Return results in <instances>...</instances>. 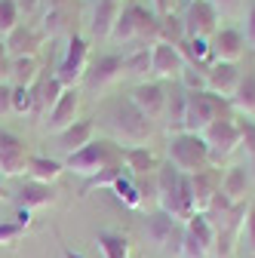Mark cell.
I'll use <instances>...</instances> for the list:
<instances>
[{
    "label": "cell",
    "mask_w": 255,
    "mask_h": 258,
    "mask_svg": "<svg viewBox=\"0 0 255 258\" xmlns=\"http://www.w3.org/2000/svg\"><path fill=\"white\" fill-rule=\"evenodd\" d=\"M0 200H13V194H10L7 184H4V175H0Z\"/></svg>",
    "instance_id": "51"
},
{
    "label": "cell",
    "mask_w": 255,
    "mask_h": 258,
    "mask_svg": "<svg viewBox=\"0 0 255 258\" xmlns=\"http://www.w3.org/2000/svg\"><path fill=\"white\" fill-rule=\"evenodd\" d=\"M228 102H231L234 111H240L246 117L255 114V74H243L240 77V86L234 89V95H231Z\"/></svg>",
    "instance_id": "31"
},
{
    "label": "cell",
    "mask_w": 255,
    "mask_h": 258,
    "mask_svg": "<svg viewBox=\"0 0 255 258\" xmlns=\"http://www.w3.org/2000/svg\"><path fill=\"white\" fill-rule=\"evenodd\" d=\"M160 40H163V43H172V46H178V43L184 40V22H181L175 13L160 16Z\"/></svg>",
    "instance_id": "36"
},
{
    "label": "cell",
    "mask_w": 255,
    "mask_h": 258,
    "mask_svg": "<svg viewBox=\"0 0 255 258\" xmlns=\"http://www.w3.org/2000/svg\"><path fill=\"white\" fill-rule=\"evenodd\" d=\"M157 206L160 212L187 221L194 215V184H190V175H181L169 160L157 169Z\"/></svg>",
    "instance_id": "1"
},
{
    "label": "cell",
    "mask_w": 255,
    "mask_h": 258,
    "mask_svg": "<svg viewBox=\"0 0 255 258\" xmlns=\"http://www.w3.org/2000/svg\"><path fill=\"white\" fill-rule=\"evenodd\" d=\"M19 25H22V16L16 10V0H0V37L13 34Z\"/></svg>",
    "instance_id": "38"
},
{
    "label": "cell",
    "mask_w": 255,
    "mask_h": 258,
    "mask_svg": "<svg viewBox=\"0 0 255 258\" xmlns=\"http://www.w3.org/2000/svg\"><path fill=\"white\" fill-rule=\"evenodd\" d=\"M25 231H28V224H22V221H0V246H16L22 237H25Z\"/></svg>",
    "instance_id": "42"
},
{
    "label": "cell",
    "mask_w": 255,
    "mask_h": 258,
    "mask_svg": "<svg viewBox=\"0 0 255 258\" xmlns=\"http://www.w3.org/2000/svg\"><path fill=\"white\" fill-rule=\"evenodd\" d=\"M243 37H246L249 46H255V4H252L249 13H246V34H243Z\"/></svg>",
    "instance_id": "46"
},
{
    "label": "cell",
    "mask_w": 255,
    "mask_h": 258,
    "mask_svg": "<svg viewBox=\"0 0 255 258\" xmlns=\"http://www.w3.org/2000/svg\"><path fill=\"white\" fill-rule=\"evenodd\" d=\"M154 4V13L157 16H169L172 13V0H151Z\"/></svg>",
    "instance_id": "48"
},
{
    "label": "cell",
    "mask_w": 255,
    "mask_h": 258,
    "mask_svg": "<svg viewBox=\"0 0 255 258\" xmlns=\"http://www.w3.org/2000/svg\"><path fill=\"white\" fill-rule=\"evenodd\" d=\"M187 4H190V0H187Z\"/></svg>",
    "instance_id": "53"
},
{
    "label": "cell",
    "mask_w": 255,
    "mask_h": 258,
    "mask_svg": "<svg viewBox=\"0 0 255 258\" xmlns=\"http://www.w3.org/2000/svg\"><path fill=\"white\" fill-rule=\"evenodd\" d=\"M126 77V68H123V55H99L89 68H86V74H83V86L89 89V92H102V89H108V86H114L117 80H123Z\"/></svg>",
    "instance_id": "11"
},
{
    "label": "cell",
    "mask_w": 255,
    "mask_h": 258,
    "mask_svg": "<svg viewBox=\"0 0 255 258\" xmlns=\"http://www.w3.org/2000/svg\"><path fill=\"white\" fill-rule=\"evenodd\" d=\"M145 234L148 240L157 246V252H163V255H172L178 258L181 255V243H184V221L166 215V212H151L148 221H145Z\"/></svg>",
    "instance_id": "8"
},
{
    "label": "cell",
    "mask_w": 255,
    "mask_h": 258,
    "mask_svg": "<svg viewBox=\"0 0 255 258\" xmlns=\"http://www.w3.org/2000/svg\"><path fill=\"white\" fill-rule=\"evenodd\" d=\"M61 92H65V86L58 83L55 74H40L37 83L31 86V95H34V117L43 120V117L55 108V102L61 99Z\"/></svg>",
    "instance_id": "20"
},
{
    "label": "cell",
    "mask_w": 255,
    "mask_h": 258,
    "mask_svg": "<svg viewBox=\"0 0 255 258\" xmlns=\"http://www.w3.org/2000/svg\"><path fill=\"white\" fill-rule=\"evenodd\" d=\"M237 243L246 252V258H255V206L246 209V218H243V228H240Z\"/></svg>",
    "instance_id": "37"
},
{
    "label": "cell",
    "mask_w": 255,
    "mask_h": 258,
    "mask_svg": "<svg viewBox=\"0 0 255 258\" xmlns=\"http://www.w3.org/2000/svg\"><path fill=\"white\" fill-rule=\"evenodd\" d=\"M46 4H49L46 10H65V7H68V0H46Z\"/></svg>",
    "instance_id": "50"
},
{
    "label": "cell",
    "mask_w": 255,
    "mask_h": 258,
    "mask_svg": "<svg viewBox=\"0 0 255 258\" xmlns=\"http://www.w3.org/2000/svg\"><path fill=\"white\" fill-rule=\"evenodd\" d=\"M77 108H80L77 89H65V92H61V99L55 102V108L43 117V129H46V133H52V136L65 133V129L77 120Z\"/></svg>",
    "instance_id": "16"
},
{
    "label": "cell",
    "mask_w": 255,
    "mask_h": 258,
    "mask_svg": "<svg viewBox=\"0 0 255 258\" xmlns=\"http://www.w3.org/2000/svg\"><path fill=\"white\" fill-rule=\"evenodd\" d=\"M203 74H206V92L221 95V99H231L234 89L240 86V77H243V71L231 61H212Z\"/></svg>",
    "instance_id": "14"
},
{
    "label": "cell",
    "mask_w": 255,
    "mask_h": 258,
    "mask_svg": "<svg viewBox=\"0 0 255 258\" xmlns=\"http://www.w3.org/2000/svg\"><path fill=\"white\" fill-rule=\"evenodd\" d=\"M86 68H89V43H86V37L71 34L68 46H65V55H61L58 68H55V77L65 89H74L77 83H83Z\"/></svg>",
    "instance_id": "9"
},
{
    "label": "cell",
    "mask_w": 255,
    "mask_h": 258,
    "mask_svg": "<svg viewBox=\"0 0 255 258\" xmlns=\"http://www.w3.org/2000/svg\"><path fill=\"white\" fill-rule=\"evenodd\" d=\"M111 190H114V197H117L123 206H130V209H142V206H145L142 194H139V187H136V178H133L130 172H123V175L111 184Z\"/></svg>",
    "instance_id": "34"
},
{
    "label": "cell",
    "mask_w": 255,
    "mask_h": 258,
    "mask_svg": "<svg viewBox=\"0 0 255 258\" xmlns=\"http://www.w3.org/2000/svg\"><path fill=\"white\" fill-rule=\"evenodd\" d=\"M151 71L154 77H160V80H178L181 71H184V58L178 52V46L172 43H154L151 46Z\"/></svg>",
    "instance_id": "15"
},
{
    "label": "cell",
    "mask_w": 255,
    "mask_h": 258,
    "mask_svg": "<svg viewBox=\"0 0 255 258\" xmlns=\"http://www.w3.org/2000/svg\"><path fill=\"white\" fill-rule=\"evenodd\" d=\"M114 163H123L120 151L114 142H105V139H92L89 145H83L80 151L65 157V169L74 175H83V178H92L95 172H102Z\"/></svg>",
    "instance_id": "3"
},
{
    "label": "cell",
    "mask_w": 255,
    "mask_h": 258,
    "mask_svg": "<svg viewBox=\"0 0 255 258\" xmlns=\"http://www.w3.org/2000/svg\"><path fill=\"white\" fill-rule=\"evenodd\" d=\"M13 114V86L10 83H0V117Z\"/></svg>",
    "instance_id": "45"
},
{
    "label": "cell",
    "mask_w": 255,
    "mask_h": 258,
    "mask_svg": "<svg viewBox=\"0 0 255 258\" xmlns=\"http://www.w3.org/2000/svg\"><path fill=\"white\" fill-rule=\"evenodd\" d=\"M218 117H231V102L212 92H187V111H184V133L200 136L206 126H212Z\"/></svg>",
    "instance_id": "6"
},
{
    "label": "cell",
    "mask_w": 255,
    "mask_h": 258,
    "mask_svg": "<svg viewBox=\"0 0 255 258\" xmlns=\"http://www.w3.org/2000/svg\"><path fill=\"white\" fill-rule=\"evenodd\" d=\"M178 80H181V86L187 92H203L206 89V74H203V68H194V64H184Z\"/></svg>",
    "instance_id": "41"
},
{
    "label": "cell",
    "mask_w": 255,
    "mask_h": 258,
    "mask_svg": "<svg viewBox=\"0 0 255 258\" xmlns=\"http://www.w3.org/2000/svg\"><path fill=\"white\" fill-rule=\"evenodd\" d=\"M200 136H203V142H206L209 163H212V166H218L221 160H228V157L243 145V139H240V123H237L234 114H231V117H218L212 126L203 129Z\"/></svg>",
    "instance_id": "7"
},
{
    "label": "cell",
    "mask_w": 255,
    "mask_h": 258,
    "mask_svg": "<svg viewBox=\"0 0 255 258\" xmlns=\"http://www.w3.org/2000/svg\"><path fill=\"white\" fill-rule=\"evenodd\" d=\"M123 68H126V74L136 77L139 83H148V80L154 77V71H151V46H136V49H130V52L123 55Z\"/></svg>",
    "instance_id": "28"
},
{
    "label": "cell",
    "mask_w": 255,
    "mask_h": 258,
    "mask_svg": "<svg viewBox=\"0 0 255 258\" xmlns=\"http://www.w3.org/2000/svg\"><path fill=\"white\" fill-rule=\"evenodd\" d=\"M25 172H28V178H31V181L52 184L61 172H65V163H58V160H52V157H43V154H31V157H28Z\"/></svg>",
    "instance_id": "26"
},
{
    "label": "cell",
    "mask_w": 255,
    "mask_h": 258,
    "mask_svg": "<svg viewBox=\"0 0 255 258\" xmlns=\"http://www.w3.org/2000/svg\"><path fill=\"white\" fill-rule=\"evenodd\" d=\"M246 187H249V172H246V166H231L228 175L221 178V194H225L231 203H243Z\"/></svg>",
    "instance_id": "32"
},
{
    "label": "cell",
    "mask_w": 255,
    "mask_h": 258,
    "mask_svg": "<svg viewBox=\"0 0 255 258\" xmlns=\"http://www.w3.org/2000/svg\"><path fill=\"white\" fill-rule=\"evenodd\" d=\"M123 172H130L123 163H114V166H108V169H102V172H95L92 178H86L83 181V187H80V197H89V194L95 190V187H111Z\"/></svg>",
    "instance_id": "35"
},
{
    "label": "cell",
    "mask_w": 255,
    "mask_h": 258,
    "mask_svg": "<svg viewBox=\"0 0 255 258\" xmlns=\"http://www.w3.org/2000/svg\"><path fill=\"white\" fill-rule=\"evenodd\" d=\"M184 111H187V89L178 83V86L166 89V108H163V117H166L169 136L184 133Z\"/></svg>",
    "instance_id": "22"
},
{
    "label": "cell",
    "mask_w": 255,
    "mask_h": 258,
    "mask_svg": "<svg viewBox=\"0 0 255 258\" xmlns=\"http://www.w3.org/2000/svg\"><path fill=\"white\" fill-rule=\"evenodd\" d=\"M10 68H13V55L7 52V43L0 40V83L10 80Z\"/></svg>",
    "instance_id": "44"
},
{
    "label": "cell",
    "mask_w": 255,
    "mask_h": 258,
    "mask_svg": "<svg viewBox=\"0 0 255 258\" xmlns=\"http://www.w3.org/2000/svg\"><path fill=\"white\" fill-rule=\"evenodd\" d=\"M37 77H40V61H37V55L13 58V68H10V80H13V86H34Z\"/></svg>",
    "instance_id": "30"
},
{
    "label": "cell",
    "mask_w": 255,
    "mask_h": 258,
    "mask_svg": "<svg viewBox=\"0 0 255 258\" xmlns=\"http://www.w3.org/2000/svg\"><path fill=\"white\" fill-rule=\"evenodd\" d=\"M212 4H215V10H234V4H237V0H212Z\"/></svg>",
    "instance_id": "49"
},
{
    "label": "cell",
    "mask_w": 255,
    "mask_h": 258,
    "mask_svg": "<svg viewBox=\"0 0 255 258\" xmlns=\"http://www.w3.org/2000/svg\"><path fill=\"white\" fill-rule=\"evenodd\" d=\"M130 102L148 120H157V117H163V108H166V89H163V83H157V80L136 83V89L130 92Z\"/></svg>",
    "instance_id": "13"
},
{
    "label": "cell",
    "mask_w": 255,
    "mask_h": 258,
    "mask_svg": "<svg viewBox=\"0 0 255 258\" xmlns=\"http://www.w3.org/2000/svg\"><path fill=\"white\" fill-rule=\"evenodd\" d=\"M37 7H40V0H16V10H19V16H22V13H25V16L37 13Z\"/></svg>",
    "instance_id": "47"
},
{
    "label": "cell",
    "mask_w": 255,
    "mask_h": 258,
    "mask_svg": "<svg viewBox=\"0 0 255 258\" xmlns=\"http://www.w3.org/2000/svg\"><path fill=\"white\" fill-rule=\"evenodd\" d=\"M237 123H240V139H243L240 148H246V154L255 157V123H249V120H237Z\"/></svg>",
    "instance_id": "43"
},
{
    "label": "cell",
    "mask_w": 255,
    "mask_h": 258,
    "mask_svg": "<svg viewBox=\"0 0 255 258\" xmlns=\"http://www.w3.org/2000/svg\"><path fill=\"white\" fill-rule=\"evenodd\" d=\"M120 160H123V166L130 169L133 178H142V175H154L157 169H160V163H157V157L151 154V148L139 145V148H123L120 151Z\"/></svg>",
    "instance_id": "24"
},
{
    "label": "cell",
    "mask_w": 255,
    "mask_h": 258,
    "mask_svg": "<svg viewBox=\"0 0 255 258\" xmlns=\"http://www.w3.org/2000/svg\"><path fill=\"white\" fill-rule=\"evenodd\" d=\"M184 231L190 234V237H197L209 252H215V224H212V218L206 215V212H194L187 221H184Z\"/></svg>",
    "instance_id": "33"
},
{
    "label": "cell",
    "mask_w": 255,
    "mask_h": 258,
    "mask_svg": "<svg viewBox=\"0 0 255 258\" xmlns=\"http://www.w3.org/2000/svg\"><path fill=\"white\" fill-rule=\"evenodd\" d=\"M190 184H194V209H197V212H206L209 203L215 200L218 187H221L215 169L209 166V169H203V172H197V175H190Z\"/></svg>",
    "instance_id": "25"
},
{
    "label": "cell",
    "mask_w": 255,
    "mask_h": 258,
    "mask_svg": "<svg viewBox=\"0 0 255 258\" xmlns=\"http://www.w3.org/2000/svg\"><path fill=\"white\" fill-rule=\"evenodd\" d=\"M13 200L19 209H28V212H34V209H46V206H55L58 203V190L52 184H40V181H25L16 194H13Z\"/></svg>",
    "instance_id": "17"
},
{
    "label": "cell",
    "mask_w": 255,
    "mask_h": 258,
    "mask_svg": "<svg viewBox=\"0 0 255 258\" xmlns=\"http://www.w3.org/2000/svg\"><path fill=\"white\" fill-rule=\"evenodd\" d=\"M28 157L31 154H28L25 139L0 126V175H4V178L22 175L25 166H28Z\"/></svg>",
    "instance_id": "12"
},
{
    "label": "cell",
    "mask_w": 255,
    "mask_h": 258,
    "mask_svg": "<svg viewBox=\"0 0 255 258\" xmlns=\"http://www.w3.org/2000/svg\"><path fill=\"white\" fill-rule=\"evenodd\" d=\"M65 22H68V13L65 10H46V16H43V37H55V34H61L65 31Z\"/></svg>",
    "instance_id": "40"
},
{
    "label": "cell",
    "mask_w": 255,
    "mask_h": 258,
    "mask_svg": "<svg viewBox=\"0 0 255 258\" xmlns=\"http://www.w3.org/2000/svg\"><path fill=\"white\" fill-rule=\"evenodd\" d=\"M108 126L114 129V136L123 139L130 148L145 145L154 133V123L139 108H133V102H114L108 108Z\"/></svg>",
    "instance_id": "4"
},
{
    "label": "cell",
    "mask_w": 255,
    "mask_h": 258,
    "mask_svg": "<svg viewBox=\"0 0 255 258\" xmlns=\"http://www.w3.org/2000/svg\"><path fill=\"white\" fill-rule=\"evenodd\" d=\"M181 22H184V37H203L206 40L209 34L218 31V10H215L212 0H190Z\"/></svg>",
    "instance_id": "10"
},
{
    "label": "cell",
    "mask_w": 255,
    "mask_h": 258,
    "mask_svg": "<svg viewBox=\"0 0 255 258\" xmlns=\"http://www.w3.org/2000/svg\"><path fill=\"white\" fill-rule=\"evenodd\" d=\"M55 139H58V151H65V157H68V154L80 151L83 145H89L95 139V123H92V117H77L65 133H58Z\"/></svg>",
    "instance_id": "21"
},
{
    "label": "cell",
    "mask_w": 255,
    "mask_h": 258,
    "mask_svg": "<svg viewBox=\"0 0 255 258\" xmlns=\"http://www.w3.org/2000/svg\"><path fill=\"white\" fill-rule=\"evenodd\" d=\"M166 154H169V163H172L181 175H197V172H203V169L212 166V163H209V151H206L203 136H194V133L169 136Z\"/></svg>",
    "instance_id": "5"
},
{
    "label": "cell",
    "mask_w": 255,
    "mask_h": 258,
    "mask_svg": "<svg viewBox=\"0 0 255 258\" xmlns=\"http://www.w3.org/2000/svg\"><path fill=\"white\" fill-rule=\"evenodd\" d=\"M61 258H83V255L74 252V249H68V246H61Z\"/></svg>",
    "instance_id": "52"
},
{
    "label": "cell",
    "mask_w": 255,
    "mask_h": 258,
    "mask_svg": "<svg viewBox=\"0 0 255 258\" xmlns=\"http://www.w3.org/2000/svg\"><path fill=\"white\" fill-rule=\"evenodd\" d=\"M13 114H19V117L34 114V95H31V86H13Z\"/></svg>",
    "instance_id": "39"
},
{
    "label": "cell",
    "mask_w": 255,
    "mask_h": 258,
    "mask_svg": "<svg viewBox=\"0 0 255 258\" xmlns=\"http://www.w3.org/2000/svg\"><path fill=\"white\" fill-rule=\"evenodd\" d=\"M111 37L123 43L154 46V43H160V16L154 10H145L142 4H126L120 10V19L111 31Z\"/></svg>",
    "instance_id": "2"
},
{
    "label": "cell",
    "mask_w": 255,
    "mask_h": 258,
    "mask_svg": "<svg viewBox=\"0 0 255 258\" xmlns=\"http://www.w3.org/2000/svg\"><path fill=\"white\" fill-rule=\"evenodd\" d=\"M120 10H123L120 0H95L89 31H92L95 37H111V31H114V25L120 19Z\"/></svg>",
    "instance_id": "23"
},
{
    "label": "cell",
    "mask_w": 255,
    "mask_h": 258,
    "mask_svg": "<svg viewBox=\"0 0 255 258\" xmlns=\"http://www.w3.org/2000/svg\"><path fill=\"white\" fill-rule=\"evenodd\" d=\"M178 52H181L184 64H194V68H203V71L215 61L212 58V43L203 40V37H184L178 43Z\"/></svg>",
    "instance_id": "27"
},
{
    "label": "cell",
    "mask_w": 255,
    "mask_h": 258,
    "mask_svg": "<svg viewBox=\"0 0 255 258\" xmlns=\"http://www.w3.org/2000/svg\"><path fill=\"white\" fill-rule=\"evenodd\" d=\"M95 249H99L105 258H133L130 240L117 231H99L95 234Z\"/></svg>",
    "instance_id": "29"
},
{
    "label": "cell",
    "mask_w": 255,
    "mask_h": 258,
    "mask_svg": "<svg viewBox=\"0 0 255 258\" xmlns=\"http://www.w3.org/2000/svg\"><path fill=\"white\" fill-rule=\"evenodd\" d=\"M43 31L40 28H34V25H19L13 34H7L4 37V43H7V52L13 55V58H22V55H37V49L43 46Z\"/></svg>",
    "instance_id": "18"
},
{
    "label": "cell",
    "mask_w": 255,
    "mask_h": 258,
    "mask_svg": "<svg viewBox=\"0 0 255 258\" xmlns=\"http://www.w3.org/2000/svg\"><path fill=\"white\" fill-rule=\"evenodd\" d=\"M246 52V37H243V31L237 28H221L215 31V40H212V58L215 61H231L237 64Z\"/></svg>",
    "instance_id": "19"
}]
</instances>
